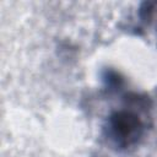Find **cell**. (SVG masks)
Returning a JSON list of instances; mask_svg holds the SVG:
<instances>
[{
    "mask_svg": "<svg viewBox=\"0 0 157 157\" xmlns=\"http://www.w3.org/2000/svg\"><path fill=\"white\" fill-rule=\"evenodd\" d=\"M109 136L119 147H129L137 142L145 131L140 115L134 110L121 109L109 118Z\"/></svg>",
    "mask_w": 157,
    "mask_h": 157,
    "instance_id": "6da1fadb",
    "label": "cell"
}]
</instances>
